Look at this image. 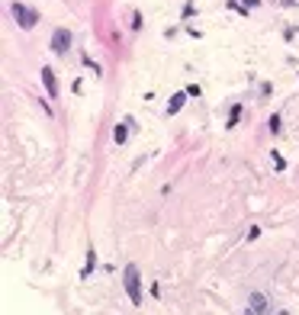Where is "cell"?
Masks as SVG:
<instances>
[{
    "label": "cell",
    "instance_id": "1",
    "mask_svg": "<svg viewBox=\"0 0 299 315\" xmlns=\"http://www.w3.org/2000/svg\"><path fill=\"white\" fill-rule=\"evenodd\" d=\"M123 283H126V293H129V299H132V306H142V273H138V267L135 264H129V267L123 270Z\"/></svg>",
    "mask_w": 299,
    "mask_h": 315
},
{
    "label": "cell",
    "instance_id": "2",
    "mask_svg": "<svg viewBox=\"0 0 299 315\" xmlns=\"http://www.w3.org/2000/svg\"><path fill=\"white\" fill-rule=\"evenodd\" d=\"M10 10H13V19H16V26L19 29H35V23H39V13H35V10L32 7H26V4H19V0H16V4L13 7H10Z\"/></svg>",
    "mask_w": 299,
    "mask_h": 315
},
{
    "label": "cell",
    "instance_id": "3",
    "mask_svg": "<svg viewBox=\"0 0 299 315\" xmlns=\"http://www.w3.org/2000/svg\"><path fill=\"white\" fill-rule=\"evenodd\" d=\"M68 48H71V32H68L65 26H58V29L52 32V52H55V55H68Z\"/></svg>",
    "mask_w": 299,
    "mask_h": 315
},
{
    "label": "cell",
    "instance_id": "4",
    "mask_svg": "<svg viewBox=\"0 0 299 315\" xmlns=\"http://www.w3.org/2000/svg\"><path fill=\"white\" fill-rule=\"evenodd\" d=\"M42 87H45V93H49L52 100H58V77H55V71L49 65L42 68Z\"/></svg>",
    "mask_w": 299,
    "mask_h": 315
},
{
    "label": "cell",
    "instance_id": "5",
    "mask_svg": "<svg viewBox=\"0 0 299 315\" xmlns=\"http://www.w3.org/2000/svg\"><path fill=\"white\" fill-rule=\"evenodd\" d=\"M248 309H251V312H270V302H267L264 293H251V296H248Z\"/></svg>",
    "mask_w": 299,
    "mask_h": 315
},
{
    "label": "cell",
    "instance_id": "6",
    "mask_svg": "<svg viewBox=\"0 0 299 315\" xmlns=\"http://www.w3.org/2000/svg\"><path fill=\"white\" fill-rule=\"evenodd\" d=\"M187 96H190L187 90H181V93H174V96H171V103H167V116L181 113V110H184V103H187Z\"/></svg>",
    "mask_w": 299,
    "mask_h": 315
},
{
    "label": "cell",
    "instance_id": "7",
    "mask_svg": "<svg viewBox=\"0 0 299 315\" xmlns=\"http://www.w3.org/2000/svg\"><path fill=\"white\" fill-rule=\"evenodd\" d=\"M113 139H116V145H123V142L129 139V126L119 123V126H116V132H113Z\"/></svg>",
    "mask_w": 299,
    "mask_h": 315
},
{
    "label": "cell",
    "instance_id": "8",
    "mask_svg": "<svg viewBox=\"0 0 299 315\" xmlns=\"http://www.w3.org/2000/svg\"><path fill=\"white\" fill-rule=\"evenodd\" d=\"M93 267H97V254L90 251V254H87V267L81 270V277H90V270H93Z\"/></svg>",
    "mask_w": 299,
    "mask_h": 315
},
{
    "label": "cell",
    "instance_id": "9",
    "mask_svg": "<svg viewBox=\"0 0 299 315\" xmlns=\"http://www.w3.org/2000/svg\"><path fill=\"white\" fill-rule=\"evenodd\" d=\"M238 116H242V106H232V113H229V123H225V126H229V129H235V126H238Z\"/></svg>",
    "mask_w": 299,
    "mask_h": 315
},
{
    "label": "cell",
    "instance_id": "10",
    "mask_svg": "<svg viewBox=\"0 0 299 315\" xmlns=\"http://www.w3.org/2000/svg\"><path fill=\"white\" fill-rule=\"evenodd\" d=\"M267 126H270V132H273V135H277V132H280V116H277V113H273V116L267 119Z\"/></svg>",
    "mask_w": 299,
    "mask_h": 315
}]
</instances>
